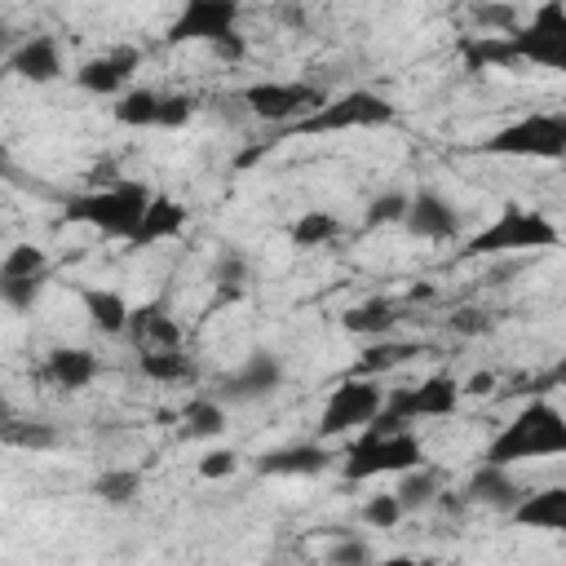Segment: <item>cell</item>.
Segmentation results:
<instances>
[{
  "label": "cell",
  "instance_id": "cell-42",
  "mask_svg": "<svg viewBox=\"0 0 566 566\" xmlns=\"http://www.w3.org/2000/svg\"><path fill=\"white\" fill-rule=\"evenodd\" d=\"M327 557H332V562H371V544H367L363 535L345 531V535H340V544H336Z\"/></svg>",
  "mask_w": 566,
  "mask_h": 566
},
{
  "label": "cell",
  "instance_id": "cell-38",
  "mask_svg": "<svg viewBox=\"0 0 566 566\" xmlns=\"http://www.w3.org/2000/svg\"><path fill=\"white\" fill-rule=\"evenodd\" d=\"M40 287H44V279H0V296L9 310H31Z\"/></svg>",
  "mask_w": 566,
  "mask_h": 566
},
{
  "label": "cell",
  "instance_id": "cell-28",
  "mask_svg": "<svg viewBox=\"0 0 566 566\" xmlns=\"http://www.w3.org/2000/svg\"><path fill=\"white\" fill-rule=\"evenodd\" d=\"M340 217L336 212H323V208H310V212H301L292 226H287V239H292V248H301V252H310V248H327L332 239H340Z\"/></svg>",
  "mask_w": 566,
  "mask_h": 566
},
{
  "label": "cell",
  "instance_id": "cell-7",
  "mask_svg": "<svg viewBox=\"0 0 566 566\" xmlns=\"http://www.w3.org/2000/svg\"><path fill=\"white\" fill-rule=\"evenodd\" d=\"M385 389L376 376H345L336 389H327L323 407H318V438H345L367 429L380 411H385Z\"/></svg>",
  "mask_w": 566,
  "mask_h": 566
},
{
  "label": "cell",
  "instance_id": "cell-31",
  "mask_svg": "<svg viewBox=\"0 0 566 566\" xmlns=\"http://www.w3.org/2000/svg\"><path fill=\"white\" fill-rule=\"evenodd\" d=\"M137 491H142V473H137V469H106V473L93 478V495H97L102 504H111V509L133 504Z\"/></svg>",
  "mask_w": 566,
  "mask_h": 566
},
{
  "label": "cell",
  "instance_id": "cell-34",
  "mask_svg": "<svg viewBox=\"0 0 566 566\" xmlns=\"http://www.w3.org/2000/svg\"><path fill=\"white\" fill-rule=\"evenodd\" d=\"M212 283H217V301L212 305L239 301L243 296V283H248V261L239 252H221L217 265H212Z\"/></svg>",
  "mask_w": 566,
  "mask_h": 566
},
{
  "label": "cell",
  "instance_id": "cell-25",
  "mask_svg": "<svg viewBox=\"0 0 566 566\" xmlns=\"http://www.w3.org/2000/svg\"><path fill=\"white\" fill-rule=\"evenodd\" d=\"M137 371L146 380H155V385H190L199 367L181 345V349H142L137 354Z\"/></svg>",
  "mask_w": 566,
  "mask_h": 566
},
{
  "label": "cell",
  "instance_id": "cell-1",
  "mask_svg": "<svg viewBox=\"0 0 566 566\" xmlns=\"http://www.w3.org/2000/svg\"><path fill=\"white\" fill-rule=\"evenodd\" d=\"M424 464V442L416 438L411 424L394 420V416H376L367 429H358L349 438V447L340 451V473L345 482H371V478H398L407 469Z\"/></svg>",
  "mask_w": 566,
  "mask_h": 566
},
{
  "label": "cell",
  "instance_id": "cell-39",
  "mask_svg": "<svg viewBox=\"0 0 566 566\" xmlns=\"http://www.w3.org/2000/svg\"><path fill=\"white\" fill-rule=\"evenodd\" d=\"M195 115V97L190 93H164V111H159V128H186Z\"/></svg>",
  "mask_w": 566,
  "mask_h": 566
},
{
  "label": "cell",
  "instance_id": "cell-27",
  "mask_svg": "<svg viewBox=\"0 0 566 566\" xmlns=\"http://www.w3.org/2000/svg\"><path fill=\"white\" fill-rule=\"evenodd\" d=\"M416 354H420V345H416V340L376 336V340H367V349L358 354V376H385V371H394V367L411 363Z\"/></svg>",
  "mask_w": 566,
  "mask_h": 566
},
{
  "label": "cell",
  "instance_id": "cell-5",
  "mask_svg": "<svg viewBox=\"0 0 566 566\" xmlns=\"http://www.w3.org/2000/svg\"><path fill=\"white\" fill-rule=\"evenodd\" d=\"M239 0H181L177 18L164 31V44H212L217 57L239 62L248 53V40L239 35Z\"/></svg>",
  "mask_w": 566,
  "mask_h": 566
},
{
  "label": "cell",
  "instance_id": "cell-21",
  "mask_svg": "<svg viewBox=\"0 0 566 566\" xmlns=\"http://www.w3.org/2000/svg\"><path fill=\"white\" fill-rule=\"evenodd\" d=\"M44 380H53L57 389L75 394V389H88L97 380V354L84 349V345H57L49 349L44 358Z\"/></svg>",
  "mask_w": 566,
  "mask_h": 566
},
{
  "label": "cell",
  "instance_id": "cell-19",
  "mask_svg": "<svg viewBox=\"0 0 566 566\" xmlns=\"http://www.w3.org/2000/svg\"><path fill=\"white\" fill-rule=\"evenodd\" d=\"M509 522L513 526H526V531H566V486L526 491L509 509Z\"/></svg>",
  "mask_w": 566,
  "mask_h": 566
},
{
  "label": "cell",
  "instance_id": "cell-3",
  "mask_svg": "<svg viewBox=\"0 0 566 566\" xmlns=\"http://www.w3.org/2000/svg\"><path fill=\"white\" fill-rule=\"evenodd\" d=\"M557 243H562V230L553 226L548 212L509 203L495 221H486L478 234L464 239L460 256L464 261H478V256H522V252H548Z\"/></svg>",
  "mask_w": 566,
  "mask_h": 566
},
{
  "label": "cell",
  "instance_id": "cell-9",
  "mask_svg": "<svg viewBox=\"0 0 566 566\" xmlns=\"http://www.w3.org/2000/svg\"><path fill=\"white\" fill-rule=\"evenodd\" d=\"M394 124V102L376 88H345L327 93V102L296 124V133H354V128H385Z\"/></svg>",
  "mask_w": 566,
  "mask_h": 566
},
{
  "label": "cell",
  "instance_id": "cell-6",
  "mask_svg": "<svg viewBox=\"0 0 566 566\" xmlns=\"http://www.w3.org/2000/svg\"><path fill=\"white\" fill-rule=\"evenodd\" d=\"M482 155H500V159H566V111H531L517 115L509 124H500L491 137L478 142Z\"/></svg>",
  "mask_w": 566,
  "mask_h": 566
},
{
  "label": "cell",
  "instance_id": "cell-36",
  "mask_svg": "<svg viewBox=\"0 0 566 566\" xmlns=\"http://www.w3.org/2000/svg\"><path fill=\"white\" fill-rule=\"evenodd\" d=\"M407 208H411V195H407V190H385V195H376V199L367 203L363 226H367V230L402 226V221H407Z\"/></svg>",
  "mask_w": 566,
  "mask_h": 566
},
{
  "label": "cell",
  "instance_id": "cell-37",
  "mask_svg": "<svg viewBox=\"0 0 566 566\" xmlns=\"http://www.w3.org/2000/svg\"><path fill=\"white\" fill-rule=\"evenodd\" d=\"M358 517H363L371 531H394V526L407 517V504H402V495H398V491H385V495H371V500H363Z\"/></svg>",
  "mask_w": 566,
  "mask_h": 566
},
{
  "label": "cell",
  "instance_id": "cell-33",
  "mask_svg": "<svg viewBox=\"0 0 566 566\" xmlns=\"http://www.w3.org/2000/svg\"><path fill=\"white\" fill-rule=\"evenodd\" d=\"M49 274V252L35 243H13L0 261V279H44Z\"/></svg>",
  "mask_w": 566,
  "mask_h": 566
},
{
  "label": "cell",
  "instance_id": "cell-17",
  "mask_svg": "<svg viewBox=\"0 0 566 566\" xmlns=\"http://www.w3.org/2000/svg\"><path fill=\"white\" fill-rule=\"evenodd\" d=\"M128 340H133L137 354H142V349H181V345H186L181 323H177L159 301L133 310V318H128Z\"/></svg>",
  "mask_w": 566,
  "mask_h": 566
},
{
  "label": "cell",
  "instance_id": "cell-13",
  "mask_svg": "<svg viewBox=\"0 0 566 566\" xmlns=\"http://www.w3.org/2000/svg\"><path fill=\"white\" fill-rule=\"evenodd\" d=\"M407 234L424 243H451L460 234V212L438 195V190H416L407 208Z\"/></svg>",
  "mask_w": 566,
  "mask_h": 566
},
{
  "label": "cell",
  "instance_id": "cell-32",
  "mask_svg": "<svg viewBox=\"0 0 566 566\" xmlns=\"http://www.w3.org/2000/svg\"><path fill=\"white\" fill-rule=\"evenodd\" d=\"M469 18L478 22V31L491 35H513L522 27V9L509 0H469Z\"/></svg>",
  "mask_w": 566,
  "mask_h": 566
},
{
  "label": "cell",
  "instance_id": "cell-30",
  "mask_svg": "<svg viewBox=\"0 0 566 566\" xmlns=\"http://www.w3.org/2000/svg\"><path fill=\"white\" fill-rule=\"evenodd\" d=\"M181 420H186V433L199 438V442H212V438H221L230 429V416H226V402L221 398H195L181 411Z\"/></svg>",
  "mask_w": 566,
  "mask_h": 566
},
{
  "label": "cell",
  "instance_id": "cell-12",
  "mask_svg": "<svg viewBox=\"0 0 566 566\" xmlns=\"http://www.w3.org/2000/svg\"><path fill=\"white\" fill-rule=\"evenodd\" d=\"M137 66H142V49L115 44V49H106V53L80 62L75 84H80L84 93H93V97H111V102H115L124 88H133V71H137Z\"/></svg>",
  "mask_w": 566,
  "mask_h": 566
},
{
  "label": "cell",
  "instance_id": "cell-41",
  "mask_svg": "<svg viewBox=\"0 0 566 566\" xmlns=\"http://www.w3.org/2000/svg\"><path fill=\"white\" fill-rule=\"evenodd\" d=\"M447 323H451L455 336H482V332H491V314L486 310H473V305H460Z\"/></svg>",
  "mask_w": 566,
  "mask_h": 566
},
{
  "label": "cell",
  "instance_id": "cell-26",
  "mask_svg": "<svg viewBox=\"0 0 566 566\" xmlns=\"http://www.w3.org/2000/svg\"><path fill=\"white\" fill-rule=\"evenodd\" d=\"M159 111H164V93L155 88H124L111 106L115 124L124 128H159Z\"/></svg>",
  "mask_w": 566,
  "mask_h": 566
},
{
  "label": "cell",
  "instance_id": "cell-16",
  "mask_svg": "<svg viewBox=\"0 0 566 566\" xmlns=\"http://www.w3.org/2000/svg\"><path fill=\"white\" fill-rule=\"evenodd\" d=\"M186 226H190V208H186L181 199H172V195H155V199L146 203L142 226H137V234H133L128 243H133V248H155V243L181 239Z\"/></svg>",
  "mask_w": 566,
  "mask_h": 566
},
{
  "label": "cell",
  "instance_id": "cell-10",
  "mask_svg": "<svg viewBox=\"0 0 566 566\" xmlns=\"http://www.w3.org/2000/svg\"><path fill=\"white\" fill-rule=\"evenodd\" d=\"M239 97H243L248 115H256L261 124H292V128L327 102V93L310 80H252V84H243Z\"/></svg>",
  "mask_w": 566,
  "mask_h": 566
},
{
  "label": "cell",
  "instance_id": "cell-4",
  "mask_svg": "<svg viewBox=\"0 0 566 566\" xmlns=\"http://www.w3.org/2000/svg\"><path fill=\"white\" fill-rule=\"evenodd\" d=\"M150 199H155V190H150L146 181L119 177V181H111V186H97V190H88V195H75V199L66 203V221L93 226L102 239H133Z\"/></svg>",
  "mask_w": 566,
  "mask_h": 566
},
{
  "label": "cell",
  "instance_id": "cell-8",
  "mask_svg": "<svg viewBox=\"0 0 566 566\" xmlns=\"http://www.w3.org/2000/svg\"><path fill=\"white\" fill-rule=\"evenodd\" d=\"M522 66L557 71L566 75V0H544L522 18V27L509 35Z\"/></svg>",
  "mask_w": 566,
  "mask_h": 566
},
{
  "label": "cell",
  "instance_id": "cell-35",
  "mask_svg": "<svg viewBox=\"0 0 566 566\" xmlns=\"http://www.w3.org/2000/svg\"><path fill=\"white\" fill-rule=\"evenodd\" d=\"M4 447L18 451H53L57 447V429L44 420H9L4 424Z\"/></svg>",
  "mask_w": 566,
  "mask_h": 566
},
{
  "label": "cell",
  "instance_id": "cell-24",
  "mask_svg": "<svg viewBox=\"0 0 566 566\" xmlns=\"http://www.w3.org/2000/svg\"><path fill=\"white\" fill-rule=\"evenodd\" d=\"M398 310L402 305L394 296H367V301H358V305H349L340 314V327L354 332V336H363V340H376V336H389L394 332Z\"/></svg>",
  "mask_w": 566,
  "mask_h": 566
},
{
  "label": "cell",
  "instance_id": "cell-22",
  "mask_svg": "<svg viewBox=\"0 0 566 566\" xmlns=\"http://www.w3.org/2000/svg\"><path fill=\"white\" fill-rule=\"evenodd\" d=\"M80 305H84V318H88L93 332H102V336H128L133 305L115 287H84L80 292Z\"/></svg>",
  "mask_w": 566,
  "mask_h": 566
},
{
  "label": "cell",
  "instance_id": "cell-14",
  "mask_svg": "<svg viewBox=\"0 0 566 566\" xmlns=\"http://www.w3.org/2000/svg\"><path fill=\"white\" fill-rule=\"evenodd\" d=\"M332 447L323 442H292V447H274L256 460V473L265 478H318L332 469Z\"/></svg>",
  "mask_w": 566,
  "mask_h": 566
},
{
  "label": "cell",
  "instance_id": "cell-40",
  "mask_svg": "<svg viewBox=\"0 0 566 566\" xmlns=\"http://www.w3.org/2000/svg\"><path fill=\"white\" fill-rule=\"evenodd\" d=\"M195 469H199V478H230V473L239 469V455H234L230 447H208Z\"/></svg>",
  "mask_w": 566,
  "mask_h": 566
},
{
  "label": "cell",
  "instance_id": "cell-44",
  "mask_svg": "<svg viewBox=\"0 0 566 566\" xmlns=\"http://www.w3.org/2000/svg\"><path fill=\"white\" fill-rule=\"evenodd\" d=\"M460 389H464V398H482V394H491V389H495V371H473Z\"/></svg>",
  "mask_w": 566,
  "mask_h": 566
},
{
  "label": "cell",
  "instance_id": "cell-20",
  "mask_svg": "<svg viewBox=\"0 0 566 566\" xmlns=\"http://www.w3.org/2000/svg\"><path fill=\"white\" fill-rule=\"evenodd\" d=\"M279 385H283V363H279V354L252 349V354L239 363V371L226 380V398H265V394H274Z\"/></svg>",
  "mask_w": 566,
  "mask_h": 566
},
{
  "label": "cell",
  "instance_id": "cell-15",
  "mask_svg": "<svg viewBox=\"0 0 566 566\" xmlns=\"http://www.w3.org/2000/svg\"><path fill=\"white\" fill-rule=\"evenodd\" d=\"M9 71L27 84H53V80H62V44L53 35L35 31L9 53Z\"/></svg>",
  "mask_w": 566,
  "mask_h": 566
},
{
  "label": "cell",
  "instance_id": "cell-23",
  "mask_svg": "<svg viewBox=\"0 0 566 566\" xmlns=\"http://www.w3.org/2000/svg\"><path fill=\"white\" fill-rule=\"evenodd\" d=\"M460 62H464V71H473V75L522 66L517 53H513V40H509V35H491V31L464 35V40H460Z\"/></svg>",
  "mask_w": 566,
  "mask_h": 566
},
{
  "label": "cell",
  "instance_id": "cell-2",
  "mask_svg": "<svg viewBox=\"0 0 566 566\" xmlns=\"http://www.w3.org/2000/svg\"><path fill=\"white\" fill-rule=\"evenodd\" d=\"M553 455H566V416H562L557 402L531 398V402H522V407L509 416V424L491 438V447H486L482 460L513 469V464L553 460Z\"/></svg>",
  "mask_w": 566,
  "mask_h": 566
},
{
  "label": "cell",
  "instance_id": "cell-43",
  "mask_svg": "<svg viewBox=\"0 0 566 566\" xmlns=\"http://www.w3.org/2000/svg\"><path fill=\"white\" fill-rule=\"evenodd\" d=\"M274 22L287 27V31H301V27L310 22V13H305L301 0H279V4H274Z\"/></svg>",
  "mask_w": 566,
  "mask_h": 566
},
{
  "label": "cell",
  "instance_id": "cell-45",
  "mask_svg": "<svg viewBox=\"0 0 566 566\" xmlns=\"http://www.w3.org/2000/svg\"><path fill=\"white\" fill-rule=\"evenodd\" d=\"M562 539H566V531H562Z\"/></svg>",
  "mask_w": 566,
  "mask_h": 566
},
{
  "label": "cell",
  "instance_id": "cell-29",
  "mask_svg": "<svg viewBox=\"0 0 566 566\" xmlns=\"http://www.w3.org/2000/svg\"><path fill=\"white\" fill-rule=\"evenodd\" d=\"M394 491L402 495L407 513L429 509V504H438V495H442V473H438L433 464H416V469L398 473V486H394Z\"/></svg>",
  "mask_w": 566,
  "mask_h": 566
},
{
  "label": "cell",
  "instance_id": "cell-11",
  "mask_svg": "<svg viewBox=\"0 0 566 566\" xmlns=\"http://www.w3.org/2000/svg\"><path fill=\"white\" fill-rule=\"evenodd\" d=\"M460 398H464L460 380L447 376V371H433V376H424L420 385L394 389V394L385 398V416H394V420H402V424H411V420H447V416H455Z\"/></svg>",
  "mask_w": 566,
  "mask_h": 566
},
{
  "label": "cell",
  "instance_id": "cell-18",
  "mask_svg": "<svg viewBox=\"0 0 566 566\" xmlns=\"http://www.w3.org/2000/svg\"><path fill=\"white\" fill-rule=\"evenodd\" d=\"M522 495H526V491L517 486L513 469L486 464V460H482V464L473 469V478L464 482V500H469V504H482V509H495V513H509Z\"/></svg>",
  "mask_w": 566,
  "mask_h": 566
}]
</instances>
